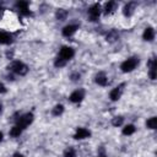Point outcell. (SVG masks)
Segmentation results:
<instances>
[{"mask_svg": "<svg viewBox=\"0 0 157 157\" xmlns=\"http://www.w3.org/2000/svg\"><path fill=\"white\" fill-rule=\"evenodd\" d=\"M138 64H139V59L135 58V57H132V58L126 59V60L120 65V69H122L123 73H130V71H132L134 69L136 68Z\"/></svg>", "mask_w": 157, "mask_h": 157, "instance_id": "obj_1", "label": "cell"}, {"mask_svg": "<svg viewBox=\"0 0 157 157\" xmlns=\"http://www.w3.org/2000/svg\"><path fill=\"white\" fill-rule=\"evenodd\" d=\"M9 68L15 73V74H17V75H20V76H24V75H26L27 74V71H28V68H27V65L26 64H24L22 61H14Z\"/></svg>", "mask_w": 157, "mask_h": 157, "instance_id": "obj_2", "label": "cell"}, {"mask_svg": "<svg viewBox=\"0 0 157 157\" xmlns=\"http://www.w3.org/2000/svg\"><path fill=\"white\" fill-rule=\"evenodd\" d=\"M32 122H33V114L32 113H26V114L22 116L20 119H17V126H20L21 129H25Z\"/></svg>", "mask_w": 157, "mask_h": 157, "instance_id": "obj_3", "label": "cell"}, {"mask_svg": "<svg viewBox=\"0 0 157 157\" xmlns=\"http://www.w3.org/2000/svg\"><path fill=\"white\" fill-rule=\"evenodd\" d=\"M74 54H75V52H74L73 48H70V47H63V48L60 49L59 58H61V59L65 60V61H68V60H70V59L74 57Z\"/></svg>", "mask_w": 157, "mask_h": 157, "instance_id": "obj_4", "label": "cell"}, {"mask_svg": "<svg viewBox=\"0 0 157 157\" xmlns=\"http://www.w3.org/2000/svg\"><path fill=\"white\" fill-rule=\"evenodd\" d=\"M101 15V5L100 4H95L88 9V16L91 21H97V18Z\"/></svg>", "mask_w": 157, "mask_h": 157, "instance_id": "obj_5", "label": "cell"}, {"mask_svg": "<svg viewBox=\"0 0 157 157\" xmlns=\"http://www.w3.org/2000/svg\"><path fill=\"white\" fill-rule=\"evenodd\" d=\"M85 97V91L83 90H76V91H74L71 95H70V101L74 102V103H79L83 100Z\"/></svg>", "mask_w": 157, "mask_h": 157, "instance_id": "obj_6", "label": "cell"}, {"mask_svg": "<svg viewBox=\"0 0 157 157\" xmlns=\"http://www.w3.org/2000/svg\"><path fill=\"white\" fill-rule=\"evenodd\" d=\"M123 87H124V83L112 90L110 93H109V97H110V100H112V101H118V100L120 98L122 92H123Z\"/></svg>", "mask_w": 157, "mask_h": 157, "instance_id": "obj_7", "label": "cell"}, {"mask_svg": "<svg viewBox=\"0 0 157 157\" xmlns=\"http://www.w3.org/2000/svg\"><path fill=\"white\" fill-rule=\"evenodd\" d=\"M90 135H91V132H90L87 129H85V128H77V130H76V132H75L74 138L77 139V140H82V139L88 138Z\"/></svg>", "mask_w": 157, "mask_h": 157, "instance_id": "obj_8", "label": "cell"}, {"mask_svg": "<svg viewBox=\"0 0 157 157\" xmlns=\"http://www.w3.org/2000/svg\"><path fill=\"white\" fill-rule=\"evenodd\" d=\"M149 66H150V77L151 80H156V70H157V61L155 58H151V60L149 61Z\"/></svg>", "mask_w": 157, "mask_h": 157, "instance_id": "obj_9", "label": "cell"}, {"mask_svg": "<svg viewBox=\"0 0 157 157\" xmlns=\"http://www.w3.org/2000/svg\"><path fill=\"white\" fill-rule=\"evenodd\" d=\"M118 8V4L116 2H108L106 5H104V14L106 15H110L113 14Z\"/></svg>", "mask_w": 157, "mask_h": 157, "instance_id": "obj_10", "label": "cell"}, {"mask_svg": "<svg viewBox=\"0 0 157 157\" xmlns=\"http://www.w3.org/2000/svg\"><path fill=\"white\" fill-rule=\"evenodd\" d=\"M76 30H77V26H76V25L65 26V27L63 28V36H65V37H70V36H73V34L76 32Z\"/></svg>", "mask_w": 157, "mask_h": 157, "instance_id": "obj_11", "label": "cell"}, {"mask_svg": "<svg viewBox=\"0 0 157 157\" xmlns=\"http://www.w3.org/2000/svg\"><path fill=\"white\" fill-rule=\"evenodd\" d=\"M135 6H136V3H128L125 6H124V10H123V14L128 17H130L132 14H134V10H135Z\"/></svg>", "mask_w": 157, "mask_h": 157, "instance_id": "obj_12", "label": "cell"}, {"mask_svg": "<svg viewBox=\"0 0 157 157\" xmlns=\"http://www.w3.org/2000/svg\"><path fill=\"white\" fill-rule=\"evenodd\" d=\"M12 42V36L8 32H0V43L2 44H10Z\"/></svg>", "mask_w": 157, "mask_h": 157, "instance_id": "obj_13", "label": "cell"}, {"mask_svg": "<svg viewBox=\"0 0 157 157\" xmlns=\"http://www.w3.org/2000/svg\"><path fill=\"white\" fill-rule=\"evenodd\" d=\"M144 39L147 41V42H151L153 38H155V30L152 27H147L145 31H144V34H142Z\"/></svg>", "mask_w": 157, "mask_h": 157, "instance_id": "obj_14", "label": "cell"}, {"mask_svg": "<svg viewBox=\"0 0 157 157\" xmlns=\"http://www.w3.org/2000/svg\"><path fill=\"white\" fill-rule=\"evenodd\" d=\"M106 38H107V42L113 43V42H116V41L119 38V33H118V31H116V30H112V31H109V32L107 33Z\"/></svg>", "mask_w": 157, "mask_h": 157, "instance_id": "obj_15", "label": "cell"}, {"mask_svg": "<svg viewBox=\"0 0 157 157\" xmlns=\"http://www.w3.org/2000/svg\"><path fill=\"white\" fill-rule=\"evenodd\" d=\"M96 83H98L100 86H106L108 83V79H107V76H106L104 73H100L96 76Z\"/></svg>", "mask_w": 157, "mask_h": 157, "instance_id": "obj_16", "label": "cell"}, {"mask_svg": "<svg viewBox=\"0 0 157 157\" xmlns=\"http://www.w3.org/2000/svg\"><path fill=\"white\" fill-rule=\"evenodd\" d=\"M21 132H22V129L20 128V126H14V128H11V130H10V136H12V138H17V136H20L21 135Z\"/></svg>", "mask_w": 157, "mask_h": 157, "instance_id": "obj_17", "label": "cell"}, {"mask_svg": "<svg viewBox=\"0 0 157 157\" xmlns=\"http://www.w3.org/2000/svg\"><path fill=\"white\" fill-rule=\"evenodd\" d=\"M55 16H57V18H58V20H60V21H64V20L66 18V16H68V11H66V10H64V9H59V10L57 11Z\"/></svg>", "mask_w": 157, "mask_h": 157, "instance_id": "obj_18", "label": "cell"}, {"mask_svg": "<svg viewBox=\"0 0 157 157\" xmlns=\"http://www.w3.org/2000/svg\"><path fill=\"white\" fill-rule=\"evenodd\" d=\"M16 8H18L20 11L28 10V2H24V0H20V2L16 3Z\"/></svg>", "mask_w": 157, "mask_h": 157, "instance_id": "obj_19", "label": "cell"}, {"mask_svg": "<svg viewBox=\"0 0 157 157\" xmlns=\"http://www.w3.org/2000/svg\"><path fill=\"white\" fill-rule=\"evenodd\" d=\"M146 126L150 128V129H156V128H157V118H156V117L150 118V119L146 122Z\"/></svg>", "mask_w": 157, "mask_h": 157, "instance_id": "obj_20", "label": "cell"}, {"mask_svg": "<svg viewBox=\"0 0 157 157\" xmlns=\"http://www.w3.org/2000/svg\"><path fill=\"white\" fill-rule=\"evenodd\" d=\"M135 132V126L134 125H126L124 129H123V134L124 135H131V134H134Z\"/></svg>", "mask_w": 157, "mask_h": 157, "instance_id": "obj_21", "label": "cell"}, {"mask_svg": "<svg viewBox=\"0 0 157 157\" xmlns=\"http://www.w3.org/2000/svg\"><path fill=\"white\" fill-rule=\"evenodd\" d=\"M63 112H64V107H63L61 104H58V106H55V107L53 108V116L58 117V116L63 114Z\"/></svg>", "mask_w": 157, "mask_h": 157, "instance_id": "obj_22", "label": "cell"}, {"mask_svg": "<svg viewBox=\"0 0 157 157\" xmlns=\"http://www.w3.org/2000/svg\"><path fill=\"white\" fill-rule=\"evenodd\" d=\"M64 157H76V151L73 147H68L64 151Z\"/></svg>", "mask_w": 157, "mask_h": 157, "instance_id": "obj_23", "label": "cell"}, {"mask_svg": "<svg viewBox=\"0 0 157 157\" xmlns=\"http://www.w3.org/2000/svg\"><path fill=\"white\" fill-rule=\"evenodd\" d=\"M124 122V118L123 117H116L113 118V120H112V124H113L114 126H120Z\"/></svg>", "mask_w": 157, "mask_h": 157, "instance_id": "obj_24", "label": "cell"}, {"mask_svg": "<svg viewBox=\"0 0 157 157\" xmlns=\"http://www.w3.org/2000/svg\"><path fill=\"white\" fill-rule=\"evenodd\" d=\"M65 64H66V61H65V60H63V59H61V58H59V57L57 58V60H55V63H54V65L57 66V68H63V66H64Z\"/></svg>", "mask_w": 157, "mask_h": 157, "instance_id": "obj_25", "label": "cell"}, {"mask_svg": "<svg viewBox=\"0 0 157 157\" xmlns=\"http://www.w3.org/2000/svg\"><path fill=\"white\" fill-rule=\"evenodd\" d=\"M5 92H6L5 86H4L3 83H0V93H5Z\"/></svg>", "mask_w": 157, "mask_h": 157, "instance_id": "obj_26", "label": "cell"}, {"mask_svg": "<svg viewBox=\"0 0 157 157\" xmlns=\"http://www.w3.org/2000/svg\"><path fill=\"white\" fill-rule=\"evenodd\" d=\"M71 77H73V80H74V81H76L77 79H80V74H74Z\"/></svg>", "mask_w": 157, "mask_h": 157, "instance_id": "obj_27", "label": "cell"}, {"mask_svg": "<svg viewBox=\"0 0 157 157\" xmlns=\"http://www.w3.org/2000/svg\"><path fill=\"white\" fill-rule=\"evenodd\" d=\"M14 157H25V156H24V155H21V153H15Z\"/></svg>", "mask_w": 157, "mask_h": 157, "instance_id": "obj_28", "label": "cell"}, {"mask_svg": "<svg viewBox=\"0 0 157 157\" xmlns=\"http://www.w3.org/2000/svg\"><path fill=\"white\" fill-rule=\"evenodd\" d=\"M3 140V132H0V141Z\"/></svg>", "mask_w": 157, "mask_h": 157, "instance_id": "obj_29", "label": "cell"}, {"mask_svg": "<svg viewBox=\"0 0 157 157\" xmlns=\"http://www.w3.org/2000/svg\"><path fill=\"white\" fill-rule=\"evenodd\" d=\"M0 112H2V104H0Z\"/></svg>", "mask_w": 157, "mask_h": 157, "instance_id": "obj_30", "label": "cell"}, {"mask_svg": "<svg viewBox=\"0 0 157 157\" xmlns=\"http://www.w3.org/2000/svg\"><path fill=\"white\" fill-rule=\"evenodd\" d=\"M101 157H104V156H101Z\"/></svg>", "mask_w": 157, "mask_h": 157, "instance_id": "obj_31", "label": "cell"}]
</instances>
